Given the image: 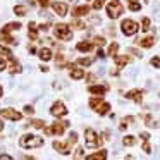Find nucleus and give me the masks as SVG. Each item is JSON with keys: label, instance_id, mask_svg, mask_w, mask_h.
Masks as SVG:
<instances>
[{"label": "nucleus", "instance_id": "39", "mask_svg": "<svg viewBox=\"0 0 160 160\" xmlns=\"http://www.w3.org/2000/svg\"><path fill=\"white\" fill-rule=\"evenodd\" d=\"M24 112H26L28 115H33V114H35V108H33L31 105H26V107H24Z\"/></svg>", "mask_w": 160, "mask_h": 160}, {"label": "nucleus", "instance_id": "6", "mask_svg": "<svg viewBox=\"0 0 160 160\" xmlns=\"http://www.w3.org/2000/svg\"><path fill=\"white\" fill-rule=\"evenodd\" d=\"M121 29H122V33H124L126 36H132V35L138 33L139 26H138V22L132 21V19H124L122 24H121Z\"/></svg>", "mask_w": 160, "mask_h": 160}, {"label": "nucleus", "instance_id": "26", "mask_svg": "<svg viewBox=\"0 0 160 160\" xmlns=\"http://www.w3.org/2000/svg\"><path fill=\"white\" fill-rule=\"evenodd\" d=\"M9 71L14 72V74H19V72H21V66H19L14 59H11V69H9Z\"/></svg>", "mask_w": 160, "mask_h": 160}, {"label": "nucleus", "instance_id": "42", "mask_svg": "<svg viewBox=\"0 0 160 160\" xmlns=\"http://www.w3.org/2000/svg\"><path fill=\"white\" fill-rule=\"evenodd\" d=\"M83 152H84V150L79 146V148L76 150V155H74V157H76V158H81V157H83Z\"/></svg>", "mask_w": 160, "mask_h": 160}, {"label": "nucleus", "instance_id": "30", "mask_svg": "<svg viewBox=\"0 0 160 160\" xmlns=\"http://www.w3.org/2000/svg\"><path fill=\"white\" fill-rule=\"evenodd\" d=\"M28 126H33V128H36V129H45V122L43 121H31Z\"/></svg>", "mask_w": 160, "mask_h": 160}, {"label": "nucleus", "instance_id": "35", "mask_svg": "<svg viewBox=\"0 0 160 160\" xmlns=\"http://www.w3.org/2000/svg\"><path fill=\"white\" fill-rule=\"evenodd\" d=\"M103 4H105V0H95V2H93V9H95V11H100V9L103 7Z\"/></svg>", "mask_w": 160, "mask_h": 160}, {"label": "nucleus", "instance_id": "32", "mask_svg": "<svg viewBox=\"0 0 160 160\" xmlns=\"http://www.w3.org/2000/svg\"><path fill=\"white\" fill-rule=\"evenodd\" d=\"M55 60H57V66H59V67H66L67 66V64H64V55H62V53H57Z\"/></svg>", "mask_w": 160, "mask_h": 160}, {"label": "nucleus", "instance_id": "25", "mask_svg": "<svg viewBox=\"0 0 160 160\" xmlns=\"http://www.w3.org/2000/svg\"><path fill=\"white\" fill-rule=\"evenodd\" d=\"M78 66H83V67H88L93 64V59H90V57H84V59H78Z\"/></svg>", "mask_w": 160, "mask_h": 160}, {"label": "nucleus", "instance_id": "3", "mask_svg": "<svg viewBox=\"0 0 160 160\" xmlns=\"http://www.w3.org/2000/svg\"><path fill=\"white\" fill-rule=\"evenodd\" d=\"M53 35L59 40H64V42H69L72 38V31L69 29L67 24H55L53 26Z\"/></svg>", "mask_w": 160, "mask_h": 160}, {"label": "nucleus", "instance_id": "38", "mask_svg": "<svg viewBox=\"0 0 160 160\" xmlns=\"http://www.w3.org/2000/svg\"><path fill=\"white\" fill-rule=\"evenodd\" d=\"M150 64H152L153 67H157V69H160V59L158 57H153V59L150 60Z\"/></svg>", "mask_w": 160, "mask_h": 160}, {"label": "nucleus", "instance_id": "46", "mask_svg": "<svg viewBox=\"0 0 160 160\" xmlns=\"http://www.w3.org/2000/svg\"><path fill=\"white\" fill-rule=\"evenodd\" d=\"M97 55H98V59H103V57H105L103 50H98V52H97Z\"/></svg>", "mask_w": 160, "mask_h": 160}, {"label": "nucleus", "instance_id": "43", "mask_svg": "<svg viewBox=\"0 0 160 160\" xmlns=\"http://www.w3.org/2000/svg\"><path fill=\"white\" fill-rule=\"evenodd\" d=\"M141 139H143V141H148L150 134H148V132H141Z\"/></svg>", "mask_w": 160, "mask_h": 160}, {"label": "nucleus", "instance_id": "48", "mask_svg": "<svg viewBox=\"0 0 160 160\" xmlns=\"http://www.w3.org/2000/svg\"><path fill=\"white\" fill-rule=\"evenodd\" d=\"M2 95H4V88L0 86V98H2Z\"/></svg>", "mask_w": 160, "mask_h": 160}, {"label": "nucleus", "instance_id": "29", "mask_svg": "<svg viewBox=\"0 0 160 160\" xmlns=\"http://www.w3.org/2000/svg\"><path fill=\"white\" fill-rule=\"evenodd\" d=\"M122 143H124V146H132L136 143V139H134V136H126V138L122 139Z\"/></svg>", "mask_w": 160, "mask_h": 160}, {"label": "nucleus", "instance_id": "44", "mask_svg": "<svg viewBox=\"0 0 160 160\" xmlns=\"http://www.w3.org/2000/svg\"><path fill=\"white\" fill-rule=\"evenodd\" d=\"M4 69H5V60L0 57V71H4Z\"/></svg>", "mask_w": 160, "mask_h": 160}, {"label": "nucleus", "instance_id": "33", "mask_svg": "<svg viewBox=\"0 0 160 160\" xmlns=\"http://www.w3.org/2000/svg\"><path fill=\"white\" fill-rule=\"evenodd\" d=\"M141 29H143V31H148V29H150V19H148V18H143V21H141Z\"/></svg>", "mask_w": 160, "mask_h": 160}, {"label": "nucleus", "instance_id": "27", "mask_svg": "<svg viewBox=\"0 0 160 160\" xmlns=\"http://www.w3.org/2000/svg\"><path fill=\"white\" fill-rule=\"evenodd\" d=\"M117 50H119V43H110V47H108V55L110 57H114V55H117Z\"/></svg>", "mask_w": 160, "mask_h": 160}, {"label": "nucleus", "instance_id": "45", "mask_svg": "<svg viewBox=\"0 0 160 160\" xmlns=\"http://www.w3.org/2000/svg\"><path fill=\"white\" fill-rule=\"evenodd\" d=\"M0 160H11V155H5V153H2V155H0Z\"/></svg>", "mask_w": 160, "mask_h": 160}, {"label": "nucleus", "instance_id": "10", "mask_svg": "<svg viewBox=\"0 0 160 160\" xmlns=\"http://www.w3.org/2000/svg\"><path fill=\"white\" fill-rule=\"evenodd\" d=\"M50 114H52L53 117H64V115L67 114V108H66V105H64L62 102H55V103L52 105Z\"/></svg>", "mask_w": 160, "mask_h": 160}, {"label": "nucleus", "instance_id": "4", "mask_svg": "<svg viewBox=\"0 0 160 160\" xmlns=\"http://www.w3.org/2000/svg\"><path fill=\"white\" fill-rule=\"evenodd\" d=\"M122 12H124V7H122V4L119 0H112L110 4L107 5V14L110 19H117Z\"/></svg>", "mask_w": 160, "mask_h": 160}, {"label": "nucleus", "instance_id": "21", "mask_svg": "<svg viewBox=\"0 0 160 160\" xmlns=\"http://www.w3.org/2000/svg\"><path fill=\"white\" fill-rule=\"evenodd\" d=\"M38 55H40V59L42 60H50L52 59V50L50 48H40V52H38Z\"/></svg>", "mask_w": 160, "mask_h": 160}, {"label": "nucleus", "instance_id": "22", "mask_svg": "<svg viewBox=\"0 0 160 160\" xmlns=\"http://www.w3.org/2000/svg\"><path fill=\"white\" fill-rule=\"evenodd\" d=\"M105 158H107V152H105V150H100V152H97V153L88 157V160H105Z\"/></svg>", "mask_w": 160, "mask_h": 160}, {"label": "nucleus", "instance_id": "7", "mask_svg": "<svg viewBox=\"0 0 160 160\" xmlns=\"http://www.w3.org/2000/svg\"><path fill=\"white\" fill-rule=\"evenodd\" d=\"M66 128H67V122H64V121H57V122H53L52 126H50L48 129H45L48 134H55V136H62L64 134V131H66Z\"/></svg>", "mask_w": 160, "mask_h": 160}, {"label": "nucleus", "instance_id": "36", "mask_svg": "<svg viewBox=\"0 0 160 160\" xmlns=\"http://www.w3.org/2000/svg\"><path fill=\"white\" fill-rule=\"evenodd\" d=\"M93 42H95V45H98V47H103L105 45V40L102 38V36H95Z\"/></svg>", "mask_w": 160, "mask_h": 160}, {"label": "nucleus", "instance_id": "1", "mask_svg": "<svg viewBox=\"0 0 160 160\" xmlns=\"http://www.w3.org/2000/svg\"><path fill=\"white\" fill-rule=\"evenodd\" d=\"M90 107L93 108L97 114H100V115L108 114V110H110V103H107V102H105L102 97H98V95L90 100Z\"/></svg>", "mask_w": 160, "mask_h": 160}, {"label": "nucleus", "instance_id": "17", "mask_svg": "<svg viewBox=\"0 0 160 160\" xmlns=\"http://www.w3.org/2000/svg\"><path fill=\"white\" fill-rule=\"evenodd\" d=\"M16 29H21V22H9L2 28V35L5 33H11V31H16Z\"/></svg>", "mask_w": 160, "mask_h": 160}, {"label": "nucleus", "instance_id": "13", "mask_svg": "<svg viewBox=\"0 0 160 160\" xmlns=\"http://www.w3.org/2000/svg\"><path fill=\"white\" fill-rule=\"evenodd\" d=\"M52 7L59 16H67V4H64V2H53Z\"/></svg>", "mask_w": 160, "mask_h": 160}, {"label": "nucleus", "instance_id": "19", "mask_svg": "<svg viewBox=\"0 0 160 160\" xmlns=\"http://www.w3.org/2000/svg\"><path fill=\"white\" fill-rule=\"evenodd\" d=\"M76 48L79 50V52H90V50L93 48V43L91 42H79L76 45Z\"/></svg>", "mask_w": 160, "mask_h": 160}, {"label": "nucleus", "instance_id": "34", "mask_svg": "<svg viewBox=\"0 0 160 160\" xmlns=\"http://www.w3.org/2000/svg\"><path fill=\"white\" fill-rule=\"evenodd\" d=\"M129 122H132V117H124L121 121V129H126L129 126Z\"/></svg>", "mask_w": 160, "mask_h": 160}, {"label": "nucleus", "instance_id": "28", "mask_svg": "<svg viewBox=\"0 0 160 160\" xmlns=\"http://www.w3.org/2000/svg\"><path fill=\"white\" fill-rule=\"evenodd\" d=\"M0 55L7 57L9 60H11V59H14V57H12V52H11L9 48H5V47H0Z\"/></svg>", "mask_w": 160, "mask_h": 160}, {"label": "nucleus", "instance_id": "41", "mask_svg": "<svg viewBox=\"0 0 160 160\" xmlns=\"http://www.w3.org/2000/svg\"><path fill=\"white\" fill-rule=\"evenodd\" d=\"M143 150H145L146 153H152V148H150L148 141H143Z\"/></svg>", "mask_w": 160, "mask_h": 160}, {"label": "nucleus", "instance_id": "24", "mask_svg": "<svg viewBox=\"0 0 160 160\" xmlns=\"http://www.w3.org/2000/svg\"><path fill=\"white\" fill-rule=\"evenodd\" d=\"M14 14L26 16V14H28V7H24V5H16V7H14Z\"/></svg>", "mask_w": 160, "mask_h": 160}, {"label": "nucleus", "instance_id": "49", "mask_svg": "<svg viewBox=\"0 0 160 160\" xmlns=\"http://www.w3.org/2000/svg\"><path fill=\"white\" fill-rule=\"evenodd\" d=\"M2 129H4V124H2V121H0V131H2Z\"/></svg>", "mask_w": 160, "mask_h": 160}, {"label": "nucleus", "instance_id": "8", "mask_svg": "<svg viewBox=\"0 0 160 160\" xmlns=\"http://www.w3.org/2000/svg\"><path fill=\"white\" fill-rule=\"evenodd\" d=\"M0 115L9 119V121H21L22 119V114L18 110H14V108H2V110H0Z\"/></svg>", "mask_w": 160, "mask_h": 160}, {"label": "nucleus", "instance_id": "20", "mask_svg": "<svg viewBox=\"0 0 160 160\" xmlns=\"http://www.w3.org/2000/svg\"><path fill=\"white\" fill-rule=\"evenodd\" d=\"M71 78H72V79H83L84 71L79 69V67H72V69H71Z\"/></svg>", "mask_w": 160, "mask_h": 160}, {"label": "nucleus", "instance_id": "9", "mask_svg": "<svg viewBox=\"0 0 160 160\" xmlns=\"http://www.w3.org/2000/svg\"><path fill=\"white\" fill-rule=\"evenodd\" d=\"M71 145H74L71 139L69 141H53V148H55L59 153H62V155L71 153Z\"/></svg>", "mask_w": 160, "mask_h": 160}, {"label": "nucleus", "instance_id": "14", "mask_svg": "<svg viewBox=\"0 0 160 160\" xmlns=\"http://www.w3.org/2000/svg\"><path fill=\"white\" fill-rule=\"evenodd\" d=\"M88 12H90V7H88V5H78V7L72 11V16L74 18H83V16H86Z\"/></svg>", "mask_w": 160, "mask_h": 160}, {"label": "nucleus", "instance_id": "40", "mask_svg": "<svg viewBox=\"0 0 160 160\" xmlns=\"http://www.w3.org/2000/svg\"><path fill=\"white\" fill-rule=\"evenodd\" d=\"M36 2H38L42 7H48V5H50V0H36Z\"/></svg>", "mask_w": 160, "mask_h": 160}, {"label": "nucleus", "instance_id": "16", "mask_svg": "<svg viewBox=\"0 0 160 160\" xmlns=\"http://www.w3.org/2000/svg\"><path fill=\"white\" fill-rule=\"evenodd\" d=\"M114 60H115V64H117L119 69H122L126 64H129V60H131V59H129L128 55H114Z\"/></svg>", "mask_w": 160, "mask_h": 160}, {"label": "nucleus", "instance_id": "18", "mask_svg": "<svg viewBox=\"0 0 160 160\" xmlns=\"http://www.w3.org/2000/svg\"><path fill=\"white\" fill-rule=\"evenodd\" d=\"M28 29H29V40L36 42V40H38V28H36V24L33 21L28 24Z\"/></svg>", "mask_w": 160, "mask_h": 160}, {"label": "nucleus", "instance_id": "15", "mask_svg": "<svg viewBox=\"0 0 160 160\" xmlns=\"http://www.w3.org/2000/svg\"><path fill=\"white\" fill-rule=\"evenodd\" d=\"M138 45L143 47V48H152V47L155 45V38H153V36H146V38H141V40H138Z\"/></svg>", "mask_w": 160, "mask_h": 160}, {"label": "nucleus", "instance_id": "47", "mask_svg": "<svg viewBox=\"0 0 160 160\" xmlns=\"http://www.w3.org/2000/svg\"><path fill=\"white\" fill-rule=\"evenodd\" d=\"M40 29H42V31H47V29H48V26L43 24V26H40Z\"/></svg>", "mask_w": 160, "mask_h": 160}, {"label": "nucleus", "instance_id": "12", "mask_svg": "<svg viewBox=\"0 0 160 160\" xmlns=\"http://www.w3.org/2000/svg\"><path fill=\"white\" fill-rule=\"evenodd\" d=\"M126 98H128V100L136 102V103H141V102H143V91L141 90H131V91L126 93Z\"/></svg>", "mask_w": 160, "mask_h": 160}, {"label": "nucleus", "instance_id": "2", "mask_svg": "<svg viewBox=\"0 0 160 160\" xmlns=\"http://www.w3.org/2000/svg\"><path fill=\"white\" fill-rule=\"evenodd\" d=\"M19 145L22 148H38V146L43 145V138H38L35 134H24L19 139Z\"/></svg>", "mask_w": 160, "mask_h": 160}, {"label": "nucleus", "instance_id": "31", "mask_svg": "<svg viewBox=\"0 0 160 160\" xmlns=\"http://www.w3.org/2000/svg\"><path fill=\"white\" fill-rule=\"evenodd\" d=\"M145 122H146V126H150V128H157V122L153 121L152 115H145Z\"/></svg>", "mask_w": 160, "mask_h": 160}, {"label": "nucleus", "instance_id": "37", "mask_svg": "<svg viewBox=\"0 0 160 160\" xmlns=\"http://www.w3.org/2000/svg\"><path fill=\"white\" fill-rule=\"evenodd\" d=\"M129 9H131L132 12H136V11H139V9H141V5H139L138 2H131V4H129Z\"/></svg>", "mask_w": 160, "mask_h": 160}, {"label": "nucleus", "instance_id": "50", "mask_svg": "<svg viewBox=\"0 0 160 160\" xmlns=\"http://www.w3.org/2000/svg\"><path fill=\"white\" fill-rule=\"evenodd\" d=\"M129 2H136V0H129Z\"/></svg>", "mask_w": 160, "mask_h": 160}, {"label": "nucleus", "instance_id": "11", "mask_svg": "<svg viewBox=\"0 0 160 160\" xmlns=\"http://www.w3.org/2000/svg\"><path fill=\"white\" fill-rule=\"evenodd\" d=\"M88 91H90L91 95H98V97H103V95L108 91V86H105V84H93V86L88 88Z\"/></svg>", "mask_w": 160, "mask_h": 160}, {"label": "nucleus", "instance_id": "5", "mask_svg": "<svg viewBox=\"0 0 160 160\" xmlns=\"http://www.w3.org/2000/svg\"><path fill=\"white\" fill-rule=\"evenodd\" d=\"M84 139H86L88 148H97V146H100V143H102V138L93 131V129H86V131H84Z\"/></svg>", "mask_w": 160, "mask_h": 160}, {"label": "nucleus", "instance_id": "23", "mask_svg": "<svg viewBox=\"0 0 160 160\" xmlns=\"http://www.w3.org/2000/svg\"><path fill=\"white\" fill-rule=\"evenodd\" d=\"M69 28H74V29H84V28H86V24H84L83 21H78V19H74V21H71Z\"/></svg>", "mask_w": 160, "mask_h": 160}]
</instances>
